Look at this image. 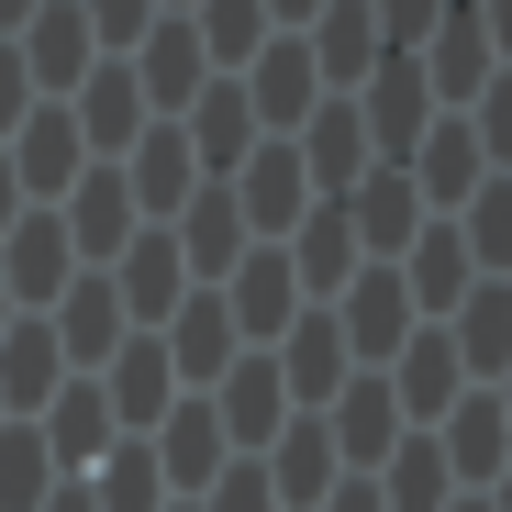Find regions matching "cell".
Returning a JSON list of instances; mask_svg holds the SVG:
<instances>
[{"instance_id": "obj_1", "label": "cell", "mask_w": 512, "mask_h": 512, "mask_svg": "<svg viewBox=\"0 0 512 512\" xmlns=\"http://www.w3.org/2000/svg\"><path fill=\"white\" fill-rule=\"evenodd\" d=\"M390 268H401V290H412V312H423V323H446V312H457V301L479 290V256H468V234H457L446 212L423 223V234H412V245L390 256Z\"/></svg>"}, {"instance_id": "obj_2", "label": "cell", "mask_w": 512, "mask_h": 512, "mask_svg": "<svg viewBox=\"0 0 512 512\" xmlns=\"http://www.w3.org/2000/svg\"><path fill=\"white\" fill-rule=\"evenodd\" d=\"M435 457H446L457 490H490V479L512 468V412H501V390H468V401L435 423Z\"/></svg>"}, {"instance_id": "obj_3", "label": "cell", "mask_w": 512, "mask_h": 512, "mask_svg": "<svg viewBox=\"0 0 512 512\" xmlns=\"http://www.w3.org/2000/svg\"><path fill=\"white\" fill-rule=\"evenodd\" d=\"M401 179L423 190V212H468V190L490 179V156H479L468 112H435V134H423V145L401 156Z\"/></svg>"}, {"instance_id": "obj_4", "label": "cell", "mask_w": 512, "mask_h": 512, "mask_svg": "<svg viewBox=\"0 0 512 512\" xmlns=\"http://www.w3.org/2000/svg\"><path fill=\"white\" fill-rule=\"evenodd\" d=\"M234 212H245V234H290V223L312 212V179H301V145H290V134H268V145L245 156Z\"/></svg>"}, {"instance_id": "obj_5", "label": "cell", "mask_w": 512, "mask_h": 512, "mask_svg": "<svg viewBox=\"0 0 512 512\" xmlns=\"http://www.w3.org/2000/svg\"><path fill=\"white\" fill-rule=\"evenodd\" d=\"M446 346H457L468 390H501V368H512V290H501V279H479V290L446 312Z\"/></svg>"}, {"instance_id": "obj_6", "label": "cell", "mask_w": 512, "mask_h": 512, "mask_svg": "<svg viewBox=\"0 0 512 512\" xmlns=\"http://www.w3.org/2000/svg\"><path fill=\"white\" fill-rule=\"evenodd\" d=\"M67 223L56 212H34V223H12V256H0V290H23V301H56L67 290Z\"/></svg>"}, {"instance_id": "obj_7", "label": "cell", "mask_w": 512, "mask_h": 512, "mask_svg": "<svg viewBox=\"0 0 512 512\" xmlns=\"http://www.w3.org/2000/svg\"><path fill=\"white\" fill-rule=\"evenodd\" d=\"M446 223L468 234L479 279H512V179H479V190H468V212H446Z\"/></svg>"}, {"instance_id": "obj_8", "label": "cell", "mask_w": 512, "mask_h": 512, "mask_svg": "<svg viewBox=\"0 0 512 512\" xmlns=\"http://www.w3.org/2000/svg\"><path fill=\"white\" fill-rule=\"evenodd\" d=\"M468 134H479V156H490V179H512V67L468 101Z\"/></svg>"}, {"instance_id": "obj_9", "label": "cell", "mask_w": 512, "mask_h": 512, "mask_svg": "<svg viewBox=\"0 0 512 512\" xmlns=\"http://www.w3.org/2000/svg\"><path fill=\"white\" fill-rule=\"evenodd\" d=\"M368 12H379V45H390V56H412L423 34L446 23V0H368Z\"/></svg>"}, {"instance_id": "obj_10", "label": "cell", "mask_w": 512, "mask_h": 512, "mask_svg": "<svg viewBox=\"0 0 512 512\" xmlns=\"http://www.w3.org/2000/svg\"><path fill=\"white\" fill-rule=\"evenodd\" d=\"M468 12H479V34H490V56L512 67V0H468Z\"/></svg>"}, {"instance_id": "obj_11", "label": "cell", "mask_w": 512, "mask_h": 512, "mask_svg": "<svg viewBox=\"0 0 512 512\" xmlns=\"http://www.w3.org/2000/svg\"><path fill=\"white\" fill-rule=\"evenodd\" d=\"M34 12H45V0H0V34H23V23H34Z\"/></svg>"}, {"instance_id": "obj_12", "label": "cell", "mask_w": 512, "mask_h": 512, "mask_svg": "<svg viewBox=\"0 0 512 512\" xmlns=\"http://www.w3.org/2000/svg\"><path fill=\"white\" fill-rule=\"evenodd\" d=\"M479 501H490V512H512V468H501V479H490V490H479Z\"/></svg>"}, {"instance_id": "obj_13", "label": "cell", "mask_w": 512, "mask_h": 512, "mask_svg": "<svg viewBox=\"0 0 512 512\" xmlns=\"http://www.w3.org/2000/svg\"><path fill=\"white\" fill-rule=\"evenodd\" d=\"M501 412H512V368H501Z\"/></svg>"}, {"instance_id": "obj_14", "label": "cell", "mask_w": 512, "mask_h": 512, "mask_svg": "<svg viewBox=\"0 0 512 512\" xmlns=\"http://www.w3.org/2000/svg\"><path fill=\"white\" fill-rule=\"evenodd\" d=\"M156 12H190V0H156Z\"/></svg>"}, {"instance_id": "obj_15", "label": "cell", "mask_w": 512, "mask_h": 512, "mask_svg": "<svg viewBox=\"0 0 512 512\" xmlns=\"http://www.w3.org/2000/svg\"><path fill=\"white\" fill-rule=\"evenodd\" d=\"M501 290H512V279H501Z\"/></svg>"}]
</instances>
